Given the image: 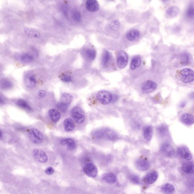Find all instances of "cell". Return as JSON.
Wrapping results in <instances>:
<instances>
[{
	"mask_svg": "<svg viewBox=\"0 0 194 194\" xmlns=\"http://www.w3.org/2000/svg\"><path fill=\"white\" fill-rule=\"evenodd\" d=\"M33 155L35 159L39 162L45 163L48 161V156L42 150L38 149H34L33 151Z\"/></svg>",
	"mask_w": 194,
	"mask_h": 194,
	"instance_id": "obj_10",
	"label": "cell"
},
{
	"mask_svg": "<svg viewBox=\"0 0 194 194\" xmlns=\"http://www.w3.org/2000/svg\"><path fill=\"white\" fill-rule=\"evenodd\" d=\"M161 190L164 194H172L175 190V188L172 184L167 183L161 187Z\"/></svg>",
	"mask_w": 194,
	"mask_h": 194,
	"instance_id": "obj_27",
	"label": "cell"
},
{
	"mask_svg": "<svg viewBox=\"0 0 194 194\" xmlns=\"http://www.w3.org/2000/svg\"><path fill=\"white\" fill-rule=\"evenodd\" d=\"M190 60V57L187 54L184 53L181 58L180 63L182 65H185L188 64Z\"/></svg>",
	"mask_w": 194,
	"mask_h": 194,
	"instance_id": "obj_35",
	"label": "cell"
},
{
	"mask_svg": "<svg viewBox=\"0 0 194 194\" xmlns=\"http://www.w3.org/2000/svg\"><path fill=\"white\" fill-rule=\"evenodd\" d=\"M49 115L52 121L56 123L60 120L61 115L58 110L51 109L49 111Z\"/></svg>",
	"mask_w": 194,
	"mask_h": 194,
	"instance_id": "obj_24",
	"label": "cell"
},
{
	"mask_svg": "<svg viewBox=\"0 0 194 194\" xmlns=\"http://www.w3.org/2000/svg\"><path fill=\"white\" fill-rule=\"evenodd\" d=\"M24 31L26 35L30 38H39L40 37V33L36 29L31 28H26Z\"/></svg>",
	"mask_w": 194,
	"mask_h": 194,
	"instance_id": "obj_20",
	"label": "cell"
},
{
	"mask_svg": "<svg viewBox=\"0 0 194 194\" xmlns=\"http://www.w3.org/2000/svg\"><path fill=\"white\" fill-rule=\"evenodd\" d=\"M29 139L36 144H39L43 141V134L40 130L33 128L29 130L28 133Z\"/></svg>",
	"mask_w": 194,
	"mask_h": 194,
	"instance_id": "obj_3",
	"label": "cell"
},
{
	"mask_svg": "<svg viewBox=\"0 0 194 194\" xmlns=\"http://www.w3.org/2000/svg\"><path fill=\"white\" fill-rule=\"evenodd\" d=\"M61 102L69 105L73 100V97L71 94L67 93H63L61 96Z\"/></svg>",
	"mask_w": 194,
	"mask_h": 194,
	"instance_id": "obj_28",
	"label": "cell"
},
{
	"mask_svg": "<svg viewBox=\"0 0 194 194\" xmlns=\"http://www.w3.org/2000/svg\"><path fill=\"white\" fill-rule=\"evenodd\" d=\"M72 18L76 22H79L81 20V16L79 11H75L72 13Z\"/></svg>",
	"mask_w": 194,
	"mask_h": 194,
	"instance_id": "obj_36",
	"label": "cell"
},
{
	"mask_svg": "<svg viewBox=\"0 0 194 194\" xmlns=\"http://www.w3.org/2000/svg\"><path fill=\"white\" fill-rule=\"evenodd\" d=\"M160 151L163 154L168 157H172L175 154L174 148L168 143H164L162 145L160 148Z\"/></svg>",
	"mask_w": 194,
	"mask_h": 194,
	"instance_id": "obj_8",
	"label": "cell"
},
{
	"mask_svg": "<svg viewBox=\"0 0 194 194\" xmlns=\"http://www.w3.org/2000/svg\"><path fill=\"white\" fill-rule=\"evenodd\" d=\"M72 116L75 121L81 124L84 122L85 119V115L84 112L79 107H75L71 110Z\"/></svg>",
	"mask_w": 194,
	"mask_h": 194,
	"instance_id": "obj_5",
	"label": "cell"
},
{
	"mask_svg": "<svg viewBox=\"0 0 194 194\" xmlns=\"http://www.w3.org/2000/svg\"><path fill=\"white\" fill-rule=\"evenodd\" d=\"M140 37V32L135 29L130 31L126 35L127 39L130 42L135 41L138 40Z\"/></svg>",
	"mask_w": 194,
	"mask_h": 194,
	"instance_id": "obj_19",
	"label": "cell"
},
{
	"mask_svg": "<svg viewBox=\"0 0 194 194\" xmlns=\"http://www.w3.org/2000/svg\"><path fill=\"white\" fill-rule=\"evenodd\" d=\"M180 121L184 124L190 126L193 124V116L189 113H183L181 116Z\"/></svg>",
	"mask_w": 194,
	"mask_h": 194,
	"instance_id": "obj_15",
	"label": "cell"
},
{
	"mask_svg": "<svg viewBox=\"0 0 194 194\" xmlns=\"http://www.w3.org/2000/svg\"><path fill=\"white\" fill-rule=\"evenodd\" d=\"M194 8L193 6H190L187 10V15L189 17H192L194 16Z\"/></svg>",
	"mask_w": 194,
	"mask_h": 194,
	"instance_id": "obj_39",
	"label": "cell"
},
{
	"mask_svg": "<svg viewBox=\"0 0 194 194\" xmlns=\"http://www.w3.org/2000/svg\"><path fill=\"white\" fill-rule=\"evenodd\" d=\"M141 63V57L139 55H136L133 57L130 63V69L132 70L136 69L140 66Z\"/></svg>",
	"mask_w": 194,
	"mask_h": 194,
	"instance_id": "obj_21",
	"label": "cell"
},
{
	"mask_svg": "<svg viewBox=\"0 0 194 194\" xmlns=\"http://www.w3.org/2000/svg\"><path fill=\"white\" fill-rule=\"evenodd\" d=\"M64 140L65 145H66L68 148L69 149H73L75 147V143L74 140L71 138H67Z\"/></svg>",
	"mask_w": 194,
	"mask_h": 194,
	"instance_id": "obj_33",
	"label": "cell"
},
{
	"mask_svg": "<svg viewBox=\"0 0 194 194\" xmlns=\"http://www.w3.org/2000/svg\"><path fill=\"white\" fill-rule=\"evenodd\" d=\"M129 179L132 183L138 185L140 183V179L138 176L135 174H132L130 176Z\"/></svg>",
	"mask_w": 194,
	"mask_h": 194,
	"instance_id": "obj_34",
	"label": "cell"
},
{
	"mask_svg": "<svg viewBox=\"0 0 194 194\" xmlns=\"http://www.w3.org/2000/svg\"><path fill=\"white\" fill-rule=\"evenodd\" d=\"M5 103V101L2 97L0 95V105H3Z\"/></svg>",
	"mask_w": 194,
	"mask_h": 194,
	"instance_id": "obj_43",
	"label": "cell"
},
{
	"mask_svg": "<svg viewBox=\"0 0 194 194\" xmlns=\"http://www.w3.org/2000/svg\"><path fill=\"white\" fill-rule=\"evenodd\" d=\"M86 57L91 60L95 59L96 57V51L93 49H88L86 51Z\"/></svg>",
	"mask_w": 194,
	"mask_h": 194,
	"instance_id": "obj_32",
	"label": "cell"
},
{
	"mask_svg": "<svg viewBox=\"0 0 194 194\" xmlns=\"http://www.w3.org/2000/svg\"><path fill=\"white\" fill-rule=\"evenodd\" d=\"M13 84L11 81L6 78H3L0 80V88L3 90H9L12 89Z\"/></svg>",
	"mask_w": 194,
	"mask_h": 194,
	"instance_id": "obj_18",
	"label": "cell"
},
{
	"mask_svg": "<svg viewBox=\"0 0 194 194\" xmlns=\"http://www.w3.org/2000/svg\"><path fill=\"white\" fill-rule=\"evenodd\" d=\"M157 87V84L155 81L147 80L143 81L140 86V89L143 93L148 94L154 92Z\"/></svg>",
	"mask_w": 194,
	"mask_h": 194,
	"instance_id": "obj_2",
	"label": "cell"
},
{
	"mask_svg": "<svg viewBox=\"0 0 194 194\" xmlns=\"http://www.w3.org/2000/svg\"><path fill=\"white\" fill-rule=\"evenodd\" d=\"M110 27L112 30H118L120 28V23L118 21H114L110 24Z\"/></svg>",
	"mask_w": 194,
	"mask_h": 194,
	"instance_id": "obj_37",
	"label": "cell"
},
{
	"mask_svg": "<svg viewBox=\"0 0 194 194\" xmlns=\"http://www.w3.org/2000/svg\"><path fill=\"white\" fill-rule=\"evenodd\" d=\"M25 83L28 87L32 88L35 86L37 84L36 78L33 75H29L26 77Z\"/></svg>",
	"mask_w": 194,
	"mask_h": 194,
	"instance_id": "obj_26",
	"label": "cell"
},
{
	"mask_svg": "<svg viewBox=\"0 0 194 194\" xmlns=\"http://www.w3.org/2000/svg\"><path fill=\"white\" fill-rule=\"evenodd\" d=\"M178 74L179 80L185 84H190L194 81V71L189 68H185L180 70Z\"/></svg>",
	"mask_w": 194,
	"mask_h": 194,
	"instance_id": "obj_1",
	"label": "cell"
},
{
	"mask_svg": "<svg viewBox=\"0 0 194 194\" xmlns=\"http://www.w3.org/2000/svg\"><path fill=\"white\" fill-rule=\"evenodd\" d=\"M109 1H113V0H109Z\"/></svg>",
	"mask_w": 194,
	"mask_h": 194,
	"instance_id": "obj_45",
	"label": "cell"
},
{
	"mask_svg": "<svg viewBox=\"0 0 194 194\" xmlns=\"http://www.w3.org/2000/svg\"><path fill=\"white\" fill-rule=\"evenodd\" d=\"M158 177L157 172L156 171L151 172L147 174L144 177L143 180L145 183L149 184L154 183L157 180Z\"/></svg>",
	"mask_w": 194,
	"mask_h": 194,
	"instance_id": "obj_16",
	"label": "cell"
},
{
	"mask_svg": "<svg viewBox=\"0 0 194 194\" xmlns=\"http://www.w3.org/2000/svg\"><path fill=\"white\" fill-rule=\"evenodd\" d=\"M110 59V53L107 50H104L103 53L102 58V64L103 66H105L108 64Z\"/></svg>",
	"mask_w": 194,
	"mask_h": 194,
	"instance_id": "obj_31",
	"label": "cell"
},
{
	"mask_svg": "<svg viewBox=\"0 0 194 194\" xmlns=\"http://www.w3.org/2000/svg\"><path fill=\"white\" fill-rule=\"evenodd\" d=\"M16 104L18 107L27 111H31L32 110L31 107L29 105L28 102L23 99H19L16 101Z\"/></svg>",
	"mask_w": 194,
	"mask_h": 194,
	"instance_id": "obj_25",
	"label": "cell"
},
{
	"mask_svg": "<svg viewBox=\"0 0 194 194\" xmlns=\"http://www.w3.org/2000/svg\"><path fill=\"white\" fill-rule=\"evenodd\" d=\"M163 1H167V0H163Z\"/></svg>",
	"mask_w": 194,
	"mask_h": 194,
	"instance_id": "obj_46",
	"label": "cell"
},
{
	"mask_svg": "<svg viewBox=\"0 0 194 194\" xmlns=\"http://www.w3.org/2000/svg\"><path fill=\"white\" fill-rule=\"evenodd\" d=\"M63 125L67 132L71 131L74 129L75 125L73 121L70 118H67L64 121Z\"/></svg>",
	"mask_w": 194,
	"mask_h": 194,
	"instance_id": "obj_29",
	"label": "cell"
},
{
	"mask_svg": "<svg viewBox=\"0 0 194 194\" xmlns=\"http://www.w3.org/2000/svg\"><path fill=\"white\" fill-rule=\"evenodd\" d=\"M179 155L182 159L187 160H190L192 159V156L188 148L186 146H179L177 149Z\"/></svg>",
	"mask_w": 194,
	"mask_h": 194,
	"instance_id": "obj_9",
	"label": "cell"
},
{
	"mask_svg": "<svg viewBox=\"0 0 194 194\" xmlns=\"http://www.w3.org/2000/svg\"><path fill=\"white\" fill-rule=\"evenodd\" d=\"M102 179L104 181L110 184L115 183L117 180L116 176L112 172L104 174L102 176Z\"/></svg>",
	"mask_w": 194,
	"mask_h": 194,
	"instance_id": "obj_17",
	"label": "cell"
},
{
	"mask_svg": "<svg viewBox=\"0 0 194 194\" xmlns=\"http://www.w3.org/2000/svg\"><path fill=\"white\" fill-rule=\"evenodd\" d=\"M2 137V133H1V132L0 131V139Z\"/></svg>",
	"mask_w": 194,
	"mask_h": 194,
	"instance_id": "obj_44",
	"label": "cell"
},
{
	"mask_svg": "<svg viewBox=\"0 0 194 194\" xmlns=\"http://www.w3.org/2000/svg\"><path fill=\"white\" fill-rule=\"evenodd\" d=\"M15 58L20 62L28 64L33 61L34 58L33 56L30 53H24L18 54L15 55Z\"/></svg>",
	"mask_w": 194,
	"mask_h": 194,
	"instance_id": "obj_11",
	"label": "cell"
},
{
	"mask_svg": "<svg viewBox=\"0 0 194 194\" xmlns=\"http://www.w3.org/2000/svg\"><path fill=\"white\" fill-rule=\"evenodd\" d=\"M137 168L141 172H145L149 168L150 164L149 161L146 159H139L135 163Z\"/></svg>",
	"mask_w": 194,
	"mask_h": 194,
	"instance_id": "obj_12",
	"label": "cell"
},
{
	"mask_svg": "<svg viewBox=\"0 0 194 194\" xmlns=\"http://www.w3.org/2000/svg\"><path fill=\"white\" fill-rule=\"evenodd\" d=\"M39 97L41 98H43L46 96V92L44 90H40L38 93Z\"/></svg>",
	"mask_w": 194,
	"mask_h": 194,
	"instance_id": "obj_42",
	"label": "cell"
},
{
	"mask_svg": "<svg viewBox=\"0 0 194 194\" xmlns=\"http://www.w3.org/2000/svg\"><path fill=\"white\" fill-rule=\"evenodd\" d=\"M45 173L48 175H51L54 172V169L51 167H48L45 169Z\"/></svg>",
	"mask_w": 194,
	"mask_h": 194,
	"instance_id": "obj_41",
	"label": "cell"
},
{
	"mask_svg": "<svg viewBox=\"0 0 194 194\" xmlns=\"http://www.w3.org/2000/svg\"><path fill=\"white\" fill-rule=\"evenodd\" d=\"M83 172L88 176L92 178H95L98 173L97 168L92 164H85L83 168Z\"/></svg>",
	"mask_w": 194,
	"mask_h": 194,
	"instance_id": "obj_7",
	"label": "cell"
},
{
	"mask_svg": "<svg viewBox=\"0 0 194 194\" xmlns=\"http://www.w3.org/2000/svg\"><path fill=\"white\" fill-rule=\"evenodd\" d=\"M61 81L65 82H69L72 80L71 76L68 75H65L62 77Z\"/></svg>",
	"mask_w": 194,
	"mask_h": 194,
	"instance_id": "obj_40",
	"label": "cell"
},
{
	"mask_svg": "<svg viewBox=\"0 0 194 194\" xmlns=\"http://www.w3.org/2000/svg\"><path fill=\"white\" fill-rule=\"evenodd\" d=\"M97 98L99 102L103 105H107L111 102L113 97L107 91H101L97 93Z\"/></svg>",
	"mask_w": 194,
	"mask_h": 194,
	"instance_id": "obj_4",
	"label": "cell"
},
{
	"mask_svg": "<svg viewBox=\"0 0 194 194\" xmlns=\"http://www.w3.org/2000/svg\"><path fill=\"white\" fill-rule=\"evenodd\" d=\"M117 66L120 69H124L126 66L128 62V54L125 51L119 52L117 56Z\"/></svg>",
	"mask_w": 194,
	"mask_h": 194,
	"instance_id": "obj_6",
	"label": "cell"
},
{
	"mask_svg": "<svg viewBox=\"0 0 194 194\" xmlns=\"http://www.w3.org/2000/svg\"><path fill=\"white\" fill-rule=\"evenodd\" d=\"M182 169L185 173L193 174L194 172V164L191 162L184 163L182 166Z\"/></svg>",
	"mask_w": 194,
	"mask_h": 194,
	"instance_id": "obj_22",
	"label": "cell"
},
{
	"mask_svg": "<svg viewBox=\"0 0 194 194\" xmlns=\"http://www.w3.org/2000/svg\"><path fill=\"white\" fill-rule=\"evenodd\" d=\"M86 7L90 12H96L99 9V3L97 0H86Z\"/></svg>",
	"mask_w": 194,
	"mask_h": 194,
	"instance_id": "obj_13",
	"label": "cell"
},
{
	"mask_svg": "<svg viewBox=\"0 0 194 194\" xmlns=\"http://www.w3.org/2000/svg\"><path fill=\"white\" fill-rule=\"evenodd\" d=\"M142 133L145 140L148 141H151L153 135L152 128L150 125H145L142 129Z\"/></svg>",
	"mask_w": 194,
	"mask_h": 194,
	"instance_id": "obj_14",
	"label": "cell"
},
{
	"mask_svg": "<svg viewBox=\"0 0 194 194\" xmlns=\"http://www.w3.org/2000/svg\"><path fill=\"white\" fill-rule=\"evenodd\" d=\"M156 131L158 135L161 137L167 136L168 134V128L167 125L162 124L159 125L156 128Z\"/></svg>",
	"mask_w": 194,
	"mask_h": 194,
	"instance_id": "obj_23",
	"label": "cell"
},
{
	"mask_svg": "<svg viewBox=\"0 0 194 194\" xmlns=\"http://www.w3.org/2000/svg\"><path fill=\"white\" fill-rule=\"evenodd\" d=\"M179 9L178 7L176 6H172L169 8L167 11V15L168 17L173 18L176 17L179 14Z\"/></svg>",
	"mask_w": 194,
	"mask_h": 194,
	"instance_id": "obj_30",
	"label": "cell"
},
{
	"mask_svg": "<svg viewBox=\"0 0 194 194\" xmlns=\"http://www.w3.org/2000/svg\"><path fill=\"white\" fill-rule=\"evenodd\" d=\"M57 107L62 111L65 112H66V110H67L68 105L60 102L58 104Z\"/></svg>",
	"mask_w": 194,
	"mask_h": 194,
	"instance_id": "obj_38",
	"label": "cell"
}]
</instances>
